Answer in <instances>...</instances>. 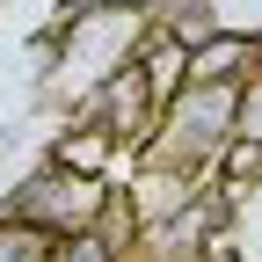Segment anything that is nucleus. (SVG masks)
<instances>
[{
    "instance_id": "1",
    "label": "nucleus",
    "mask_w": 262,
    "mask_h": 262,
    "mask_svg": "<svg viewBox=\"0 0 262 262\" xmlns=\"http://www.w3.org/2000/svg\"><path fill=\"white\" fill-rule=\"evenodd\" d=\"M102 211H110L102 175H73V168H51V160L37 175H22L8 189V204H0V219H22V226H37V233H51V241L102 226Z\"/></svg>"
},
{
    "instance_id": "5",
    "label": "nucleus",
    "mask_w": 262,
    "mask_h": 262,
    "mask_svg": "<svg viewBox=\"0 0 262 262\" xmlns=\"http://www.w3.org/2000/svg\"><path fill=\"white\" fill-rule=\"evenodd\" d=\"M51 233H37V226H22V219H0V262H44Z\"/></svg>"
},
{
    "instance_id": "2",
    "label": "nucleus",
    "mask_w": 262,
    "mask_h": 262,
    "mask_svg": "<svg viewBox=\"0 0 262 262\" xmlns=\"http://www.w3.org/2000/svg\"><path fill=\"white\" fill-rule=\"evenodd\" d=\"M160 110H168V102L146 88L139 58H131V66H117V73H110V80L80 102V117H88V124H102L117 146H139V153H146V139L160 131Z\"/></svg>"
},
{
    "instance_id": "3",
    "label": "nucleus",
    "mask_w": 262,
    "mask_h": 262,
    "mask_svg": "<svg viewBox=\"0 0 262 262\" xmlns=\"http://www.w3.org/2000/svg\"><path fill=\"white\" fill-rule=\"evenodd\" d=\"M124 146L110 139L102 124H88V117H73V131H58L51 139V168H73V175H102L110 160H117Z\"/></svg>"
},
{
    "instance_id": "6",
    "label": "nucleus",
    "mask_w": 262,
    "mask_h": 262,
    "mask_svg": "<svg viewBox=\"0 0 262 262\" xmlns=\"http://www.w3.org/2000/svg\"><path fill=\"white\" fill-rule=\"evenodd\" d=\"M204 262H241V248H233V241H226V233H219V241L204 248Z\"/></svg>"
},
{
    "instance_id": "4",
    "label": "nucleus",
    "mask_w": 262,
    "mask_h": 262,
    "mask_svg": "<svg viewBox=\"0 0 262 262\" xmlns=\"http://www.w3.org/2000/svg\"><path fill=\"white\" fill-rule=\"evenodd\" d=\"M44 262H124V248L102 233V226H88V233H66L44 248Z\"/></svg>"
},
{
    "instance_id": "7",
    "label": "nucleus",
    "mask_w": 262,
    "mask_h": 262,
    "mask_svg": "<svg viewBox=\"0 0 262 262\" xmlns=\"http://www.w3.org/2000/svg\"><path fill=\"white\" fill-rule=\"evenodd\" d=\"M0 8H8V0H0Z\"/></svg>"
}]
</instances>
